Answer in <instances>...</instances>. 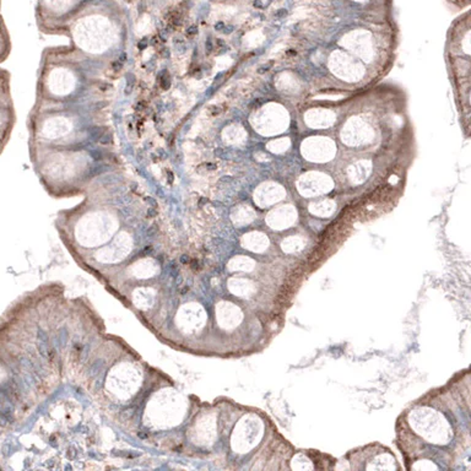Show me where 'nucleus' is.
<instances>
[{
  "mask_svg": "<svg viewBox=\"0 0 471 471\" xmlns=\"http://www.w3.org/2000/svg\"><path fill=\"white\" fill-rule=\"evenodd\" d=\"M75 372L101 409L128 431L148 390L166 376L122 337L98 332L79 351Z\"/></svg>",
  "mask_w": 471,
  "mask_h": 471,
  "instance_id": "f257e3e1",
  "label": "nucleus"
},
{
  "mask_svg": "<svg viewBox=\"0 0 471 471\" xmlns=\"http://www.w3.org/2000/svg\"><path fill=\"white\" fill-rule=\"evenodd\" d=\"M177 388L166 373L144 398L128 431L147 442L162 447L178 433L182 439L183 428L198 402Z\"/></svg>",
  "mask_w": 471,
  "mask_h": 471,
  "instance_id": "f03ea898",
  "label": "nucleus"
},
{
  "mask_svg": "<svg viewBox=\"0 0 471 471\" xmlns=\"http://www.w3.org/2000/svg\"><path fill=\"white\" fill-rule=\"evenodd\" d=\"M401 419L404 439L412 438V442L422 444V450L426 447L445 448L457 437L452 412L438 402H415L402 412Z\"/></svg>",
  "mask_w": 471,
  "mask_h": 471,
  "instance_id": "7ed1b4c3",
  "label": "nucleus"
},
{
  "mask_svg": "<svg viewBox=\"0 0 471 471\" xmlns=\"http://www.w3.org/2000/svg\"><path fill=\"white\" fill-rule=\"evenodd\" d=\"M222 440L218 405L196 404L183 428L182 442L199 452H210Z\"/></svg>",
  "mask_w": 471,
  "mask_h": 471,
  "instance_id": "20e7f679",
  "label": "nucleus"
},
{
  "mask_svg": "<svg viewBox=\"0 0 471 471\" xmlns=\"http://www.w3.org/2000/svg\"><path fill=\"white\" fill-rule=\"evenodd\" d=\"M265 435V420L259 412H239L225 440L232 457H247L259 447Z\"/></svg>",
  "mask_w": 471,
  "mask_h": 471,
  "instance_id": "39448f33",
  "label": "nucleus"
},
{
  "mask_svg": "<svg viewBox=\"0 0 471 471\" xmlns=\"http://www.w3.org/2000/svg\"><path fill=\"white\" fill-rule=\"evenodd\" d=\"M349 469L357 471H394L400 470L394 453L380 443H371L351 450L346 455Z\"/></svg>",
  "mask_w": 471,
  "mask_h": 471,
  "instance_id": "423d86ee",
  "label": "nucleus"
},
{
  "mask_svg": "<svg viewBox=\"0 0 471 471\" xmlns=\"http://www.w3.org/2000/svg\"><path fill=\"white\" fill-rule=\"evenodd\" d=\"M209 314L203 304L196 301H187L178 304L173 312L172 330L182 337L200 335L208 326Z\"/></svg>",
  "mask_w": 471,
  "mask_h": 471,
  "instance_id": "0eeeda50",
  "label": "nucleus"
},
{
  "mask_svg": "<svg viewBox=\"0 0 471 471\" xmlns=\"http://www.w3.org/2000/svg\"><path fill=\"white\" fill-rule=\"evenodd\" d=\"M216 326L222 331H235L244 321V312L238 304L227 299H220L214 308Z\"/></svg>",
  "mask_w": 471,
  "mask_h": 471,
  "instance_id": "6e6552de",
  "label": "nucleus"
},
{
  "mask_svg": "<svg viewBox=\"0 0 471 471\" xmlns=\"http://www.w3.org/2000/svg\"><path fill=\"white\" fill-rule=\"evenodd\" d=\"M226 287L228 292L237 298L249 299L255 296L256 284L249 278H242V276H231L226 281Z\"/></svg>",
  "mask_w": 471,
  "mask_h": 471,
  "instance_id": "1a4fd4ad",
  "label": "nucleus"
},
{
  "mask_svg": "<svg viewBox=\"0 0 471 471\" xmlns=\"http://www.w3.org/2000/svg\"><path fill=\"white\" fill-rule=\"evenodd\" d=\"M296 220V211L293 209H279L269 215L268 223L275 230H284V228L290 227Z\"/></svg>",
  "mask_w": 471,
  "mask_h": 471,
  "instance_id": "9d476101",
  "label": "nucleus"
},
{
  "mask_svg": "<svg viewBox=\"0 0 471 471\" xmlns=\"http://www.w3.org/2000/svg\"><path fill=\"white\" fill-rule=\"evenodd\" d=\"M314 450H299L294 453L290 459V469L296 471H306L318 469L316 464V458H313Z\"/></svg>",
  "mask_w": 471,
  "mask_h": 471,
  "instance_id": "9b49d317",
  "label": "nucleus"
},
{
  "mask_svg": "<svg viewBox=\"0 0 471 471\" xmlns=\"http://www.w3.org/2000/svg\"><path fill=\"white\" fill-rule=\"evenodd\" d=\"M242 246L253 253H263L269 247V239L263 233L252 232L244 235L242 238Z\"/></svg>",
  "mask_w": 471,
  "mask_h": 471,
  "instance_id": "f8f14e48",
  "label": "nucleus"
},
{
  "mask_svg": "<svg viewBox=\"0 0 471 471\" xmlns=\"http://www.w3.org/2000/svg\"><path fill=\"white\" fill-rule=\"evenodd\" d=\"M255 260L247 255H236L228 260L226 269L230 273H252L255 269Z\"/></svg>",
  "mask_w": 471,
  "mask_h": 471,
  "instance_id": "ddd939ff",
  "label": "nucleus"
},
{
  "mask_svg": "<svg viewBox=\"0 0 471 471\" xmlns=\"http://www.w3.org/2000/svg\"><path fill=\"white\" fill-rule=\"evenodd\" d=\"M410 470H417V471H433V470H440L442 467L437 464V460L432 459V458L427 457H419L417 459L414 460L411 465L409 467Z\"/></svg>",
  "mask_w": 471,
  "mask_h": 471,
  "instance_id": "4468645a",
  "label": "nucleus"
},
{
  "mask_svg": "<svg viewBox=\"0 0 471 471\" xmlns=\"http://www.w3.org/2000/svg\"><path fill=\"white\" fill-rule=\"evenodd\" d=\"M304 248V241L299 237H289L281 243V249L287 254L297 253Z\"/></svg>",
  "mask_w": 471,
  "mask_h": 471,
  "instance_id": "2eb2a0df",
  "label": "nucleus"
},
{
  "mask_svg": "<svg viewBox=\"0 0 471 471\" xmlns=\"http://www.w3.org/2000/svg\"><path fill=\"white\" fill-rule=\"evenodd\" d=\"M253 220V213L249 209L236 214V223H248Z\"/></svg>",
  "mask_w": 471,
  "mask_h": 471,
  "instance_id": "dca6fc26",
  "label": "nucleus"
},
{
  "mask_svg": "<svg viewBox=\"0 0 471 471\" xmlns=\"http://www.w3.org/2000/svg\"><path fill=\"white\" fill-rule=\"evenodd\" d=\"M312 211H313V213H316V214H318V215L326 216V215H330V214L332 213V205L330 203H322V204H319V205H317L314 209H312Z\"/></svg>",
  "mask_w": 471,
  "mask_h": 471,
  "instance_id": "f3484780",
  "label": "nucleus"
},
{
  "mask_svg": "<svg viewBox=\"0 0 471 471\" xmlns=\"http://www.w3.org/2000/svg\"><path fill=\"white\" fill-rule=\"evenodd\" d=\"M129 77L130 79L127 80V87H125V94L127 95L130 94L133 87H134V76H133V75H129Z\"/></svg>",
  "mask_w": 471,
  "mask_h": 471,
  "instance_id": "a211bd4d",
  "label": "nucleus"
},
{
  "mask_svg": "<svg viewBox=\"0 0 471 471\" xmlns=\"http://www.w3.org/2000/svg\"><path fill=\"white\" fill-rule=\"evenodd\" d=\"M161 86H162L163 90L170 89L171 80H170V77H168V75H166V76H163L162 79H161Z\"/></svg>",
  "mask_w": 471,
  "mask_h": 471,
  "instance_id": "6ab92c4d",
  "label": "nucleus"
},
{
  "mask_svg": "<svg viewBox=\"0 0 471 471\" xmlns=\"http://www.w3.org/2000/svg\"><path fill=\"white\" fill-rule=\"evenodd\" d=\"M110 139H112V135H110V133H105V134L101 135L100 143L103 144V145H107V144L110 142Z\"/></svg>",
  "mask_w": 471,
  "mask_h": 471,
  "instance_id": "aec40b11",
  "label": "nucleus"
},
{
  "mask_svg": "<svg viewBox=\"0 0 471 471\" xmlns=\"http://www.w3.org/2000/svg\"><path fill=\"white\" fill-rule=\"evenodd\" d=\"M91 156H92V157H94V160H96V161L102 160V158H103L102 152H101V151H98V150L91 151Z\"/></svg>",
  "mask_w": 471,
  "mask_h": 471,
  "instance_id": "412c9836",
  "label": "nucleus"
},
{
  "mask_svg": "<svg viewBox=\"0 0 471 471\" xmlns=\"http://www.w3.org/2000/svg\"><path fill=\"white\" fill-rule=\"evenodd\" d=\"M91 135L95 138V139L101 138V135H102V129H101V128H94V129L91 130Z\"/></svg>",
  "mask_w": 471,
  "mask_h": 471,
  "instance_id": "4be33fe9",
  "label": "nucleus"
},
{
  "mask_svg": "<svg viewBox=\"0 0 471 471\" xmlns=\"http://www.w3.org/2000/svg\"><path fill=\"white\" fill-rule=\"evenodd\" d=\"M198 34V27L196 26H190L187 30V35L188 36H194V35Z\"/></svg>",
  "mask_w": 471,
  "mask_h": 471,
  "instance_id": "5701e85b",
  "label": "nucleus"
},
{
  "mask_svg": "<svg viewBox=\"0 0 471 471\" xmlns=\"http://www.w3.org/2000/svg\"><path fill=\"white\" fill-rule=\"evenodd\" d=\"M147 43H148V41H147V38H143L142 41L139 42V43H138V48H139L140 50H143V49H145L146 47H147Z\"/></svg>",
  "mask_w": 471,
  "mask_h": 471,
  "instance_id": "b1692460",
  "label": "nucleus"
},
{
  "mask_svg": "<svg viewBox=\"0 0 471 471\" xmlns=\"http://www.w3.org/2000/svg\"><path fill=\"white\" fill-rule=\"evenodd\" d=\"M205 48H206V53H211V52H213L214 46H213V42H211V39H208V41H206Z\"/></svg>",
  "mask_w": 471,
  "mask_h": 471,
  "instance_id": "393cba45",
  "label": "nucleus"
},
{
  "mask_svg": "<svg viewBox=\"0 0 471 471\" xmlns=\"http://www.w3.org/2000/svg\"><path fill=\"white\" fill-rule=\"evenodd\" d=\"M225 26H226V25L223 24L222 21H218L215 24V30H216V31H222V30L225 29Z\"/></svg>",
  "mask_w": 471,
  "mask_h": 471,
  "instance_id": "a878e982",
  "label": "nucleus"
},
{
  "mask_svg": "<svg viewBox=\"0 0 471 471\" xmlns=\"http://www.w3.org/2000/svg\"><path fill=\"white\" fill-rule=\"evenodd\" d=\"M233 29H235V27L231 26V25H230V26H225V29L222 30V32H223V34L228 35V34H231V32L233 31Z\"/></svg>",
  "mask_w": 471,
  "mask_h": 471,
  "instance_id": "bb28decb",
  "label": "nucleus"
},
{
  "mask_svg": "<svg viewBox=\"0 0 471 471\" xmlns=\"http://www.w3.org/2000/svg\"><path fill=\"white\" fill-rule=\"evenodd\" d=\"M287 15V11L285 9H280L278 12H276V16L278 17H284Z\"/></svg>",
  "mask_w": 471,
  "mask_h": 471,
  "instance_id": "cd10ccee",
  "label": "nucleus"
},
{
  "mask_svg": "<svg viewBox=\"0 0 471 471\" xmlns=\"http://www.w3.org/2000/svg\"><path fill=\"white\" fill-rule=\"evenodd\" d=\"M122 65H123V63L118 62V60H117V62L113 63V69H114V70H119L120 68H122Z\"/></svg>",
  "mask_w": 471,
  "mask_h": 471,
  "instance_id": "c85d7f7f",
  "label": "nucleus"
},
{
  "mask_svg": "<svg viewBox=\"0 0 471 471\" xmlns=\"http://www.w3.org/2000/svg\"><path fill=\"white\" fill-rule=\"evenodd\" d=\"M253 5H254V6H255V7H259V9H260V7H263V4H261L260 0H254Z\"/></svg>",
  "mask_w": 471,
  "mask_h": 471,
  "instance_id": "c756f323",
  "label": "nucleus"
},
{
  "mask_svg": "<svg viewBox=\"0 0 471 471\" xmlns=\"http://www.w3.org/2000/svg\"><path fill=\"white\" fill-rule=\"evenodd\" d=\"M261 103H263V100H256V101H254L253 103H252V107H254V106H255V107H258V106H260Z\"/></svg>",
  "mask_w": 471,
  "mask_h": 471,
  "instance_id": "7c9ffc66",
  "label": "nucleus"
},
{
  "mask_svg": "<svg viewBox=\"0 0 471 471\" xmlns=\"http://www.w3.org/2000/svg\"><path fill=\"white\" fill-rule=\"evenodd\" d=\"M125 60H127V54H125V53H122V54H120V57H119V62L124 63Z\"/></svg>",
  "mask_w": 471,
  "mask_h": 471,
  "instance_id": "2f4dec72",
  "label": "nucleus"
},
{
  "mask_svg": "<svg viewBox=\"0 0 471 471\" xmlns=\"http://www.w3.org/2000/svg\"><path fill=\"white\" fill-rule=\"evenodd\" d=\"M205 167L208 168V170H215L216 165H214V163H206Z\"/></svg>",
  "mask_w": 471,
  "mask_h": 471,
  "instance_id": "473e14b6",
  "label": "nucleus"
},
{
  "mask_svg": "<svg viewBox=\"0 0 471 471\" xmlns=\"http://www.w3.org/2000/svg\"><path fill=\"white\" fill-rule=\"evenodd\" d=\"M216 44H217L218 47H223V46H225V42H223L221 38H217V39H216Z\"/></svg>",
  "mask_w": 471,
  "mask_h": 471,
  "instance_id": "72a5a7b5",
  "label": "nucleus"
},
{
  "mask_svg": "<svg viewBox=\"0 0 471 471\" xmlns=\"http://www.w3.org/2000/svg\"><path fill=\"white\" fill-rule=\"evenodd\" d=\"M168 182L170 183H172L173 182V173L172 172H170V171H168Z\"/></svg>",
  "mask_w": 471,
  "mask_h": 471,
  "instance_id": "f704fd0d",
  "label": "nucleus"
},
{
  "mask_svg": "<svg viewBox=\"0 0 471 471\" xmlns=\"http://www.w3.org/2000/svg\"><path fill=\"white\" fill-rule=\"evenodd\" d=\"M144 106H145V103H144V102H139V103H138V106H137L138 109H144Z\"/></svg>",
  "mask_w": 471,
  "mask_h": 471,
  "instance_id": "c9c22d12",
  "label": "nucleus"
},
{
  "mask_svg": "<svg viewBox=\"0 0 471 471\" xmlns=\"http://www.w3.org/2000/svg\"><path fill=\"white\" fill-rule=\"evenodd\" d=\"M294 54H296L294 50H287V55H294Z\"/></svg>",
  "mask_w": 471,
  "mask_h": 471,
  "instance_id": "e433bc0d",
  "label": "nucleus"
},
{
  "mask_svg": "<svg viewBox=\"0 0 471 471\" xmlns=\"http://www.w3.org/2000/svg\"><path fill=\"white\" fill-rule=\"evenodd\" d=\"M162 54L165 55V57H167V55H168V50L166 49V48H163V50H162Z\"/></svg>",
  "mask_w": 471,
  "mask_h": 471,
  "instance_id": "4c0bfd02",
  "label": "nucleus"
},
{
  "mask_svg": "<svg viewBox=\"0 0 471 471\" xmlns=\"http://www.w3.org/2000/svg\"><path fill=\"white\" fill-rule=\"evenodd\" d=\"M211 1H213V0H211Z\"/></svg>",
  "mask_w": 471,
  "mask_h": 471,
  "instance_id": "58836bf2",
  "label": "nucleus"
}]
</instances>
